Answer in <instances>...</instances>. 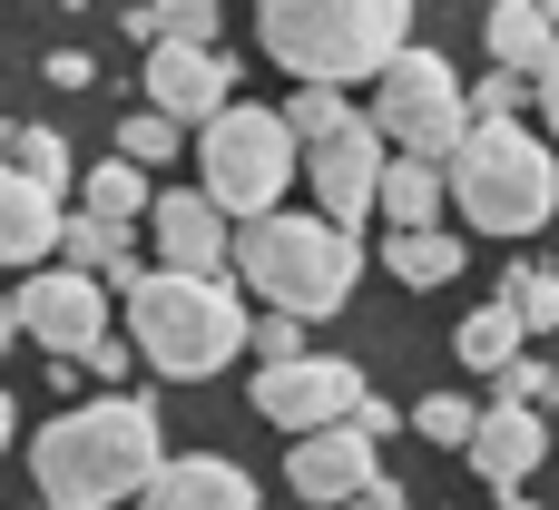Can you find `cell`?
<instances>
[{
  "label": "cell",
  "instance_id": "obj_1",
  "mask_svg": "<svg viewBox=\"0 0 559 510\" xmlns=\"http://www.w3.org/2000/svg\"><path fill=\"white\" fill-rule=\"evenodd\" d=\"M157 462H167V432H157V403L147 393H98V403L59 413L29 442V482H39V501H59V510L138 501Z\"/></svg>",
  "mask_w": 559,
  "mask_h": 510
},
{
  "label": "cell",
  "instance_id": "obj_2",
  "mask_svg": "<svg viewBox=\"0 0 559 510\" xmlns=\"http://www.w3.org/2000/svg\"><path fill=\"white\" fill-rule=\"evenodd\" d=\"M128 344L138 364H157L167 383H197L236 354H255V295L246 275H187V265H147L128 285Z\"/></svg>",
  "mask_w": 559,
  "mask_h": 510
},
{
  "label": "cell",
  "instance_id": "obj_3",
  "mask_svg": "<svg viewBox=\"0 0 559 510\" xmlns=\"http://www.w3.org/2000/svg\"><path fill=\"white\" fill-rule=\"evenodd\" d=\"M236 275L255 305H295V315H344L354 305V275H364V246L344 216H295V206H265V216H236Z\"/></svg>",
  "mask_w": 559,
  "mask_h": 510
},
{
  "label": "cell",
  "instance_id": "obj_4",
  "mask_svg": "<svg viewBox=\"0 0 559 510\" xmlns=\"http://www.w3.org/2000/svg\"><path fill=\"white\" fill-rule=\"evenodd\" d=\"M255 39L295 79H383L413 39V0H255Z\"/></svg>",
  "mask_w": 559,
  "mask_h": 510
},
{
  "label": "cell",
  "instance_id": "obj_5",
  "mask_svg": "<svg viewBox=\"0 0 559 510\" xmlns=\"http://www.w3.org/2000/svg\"><path fill=\"white\" fill-rule=\"evenodd\" d=\"M452 206L481 236H540L559 216V138H531L521 118H472L462 157H452Z\"/></svg>",
  "mask_w": 559,
  "mask_h": 510
},
{
  "label": "cell",
  "instance_id": "obj_6",
  "mask_svg": "<svg viewBox=\"0 0 559 510\" xmlns=\"http://www.w3.org/2000/svg\"><path fill=\"white\" fill-rule=\"evenodd\" d=\"M295 157H305V138H295L285 108H236V98H226V108L197 128V187H206L226 216H265V206H285Z\"/></svg>",
  "mask_w": 559,
  "mask_h": 510
},
{
  "label": "cell",
  "instance_id": "obj_7",
  "mask_svg": "<svg viewBox=\"0 0 559 510\" xmlns=\"http://www.w3.org/2000/svg\"><path fill=\"white\" fill-rule=\"evenodd\" d=\"M373 118L393 128V147H423V157H462L472 138V88L452 79L442 49H393V69L373 79Z\"/></svg>",
  "mask_w": 559,
  "mask_h": 510
},
{
  "label": "cell",
  "instance_id": "obj_8",
  "mask_svg": "<svg viewBox=\"0 0 559 510\" xmlns=\"http://www.w3.org/2000/svg\"><path fill=\"white\" fill-rule=\"evenodd\" d=\"M108 295H118V285H108L98 265H69V256H59V265H29V285H20L10 305H20V334H29L49 364H79V354L108 334Z\"/></svg>",
  "mask_w": 559,
  "mask_h": 510
},
{
  "label": "cell",
  "instance_id": "obj_9",
  "mask_svg": "<svg viewBox=\"0 0 559 510\" xmlns=\"http://www.w3.org/2000/svg\"><path fill=\"white\" fill-rule=\"evenodd\" d=\"M364 403V373L344 354H285V364H255V413L275 432H324V423H354Z\"/></svg>",
  "mask_w": 559,
  "mask_h": 510
},
{
  "label": "cell",
  "instance_id": "obj_10",
  "mask_svg": "<svg viewBox=\"0 0 559 510\" xmlns=\"http://www.w3.org/2000/svg\"><path fill=\"white\" fill-rule=\"evenodd\" d=\"M383 167H393V128H383V118H354V128H334L324 147H305L314 206H324V216H344V226L383 216Z\"/></svg>",
  "mask_w": 559,
  "mask_h": 510
},
{
  "label": "cell",
  "instance_id": "obj_11",
  "mask_svg": "<svg viewBox=\"0 0 559 510\" xmlns=\"http://www.w3.org/2000/svg\"><path fill=\"white\" fill-rule=\"evenodd\" d=\"M147 98L177 108L187 128H206V118L236 98V59H226V39H147Z\"/></svg>",
  "mask_w": 559,
  "mask_h": 510
},
{
  "label": "cell",
  "instance_id": "obj_12",
  "mask_svg": "<svg viewBox=\"0 0 559 510\" xmlns=\"http://www.w3.org/2000/svg\"><path fill=\"white\" fill-rule=\"evenodd\" d=\"M147 246H157V265H187V275H226L236 265V226H226V206L206 187L157 197L147 206Z\"/></svg>",
  "mask_w": 559,
  "mask_h": 510
},
{
  "label": "cell",
  "instance_id": "obj_13",
  "mask_svg": "<svg viewBox=\"0 0 559 510\" xmlns=\"http://www.w3.org/2000/svg\"><path fill=\"white\" fill-rule=\"evenodd\" d=\"M373 432L364 423H324V432H295V462H285V482H295V501H364L383 472H373Z\"/></svg>",
  "mask_w": 559,
  "mask_h": 510
},
{
  "label": "cell",
  "instance_id": "obj_14",
  "mask_svg": "<svg viewBox=\"0 0 559 510\" xmlns=\"http://www.w3.org/2000/svg\"><path fill=\"white\" fill-rule=\"evenodd\" d=\"M531 462H550V432H540V403L501 393V403L481 413V432H472V472H481V482H491L501 501H521Z\"/></svg>",
  "mask_w": 559,
  "mask_h": 510
},
{
  "label": "cell",
  "instance_id": "obj_15",
  "mask_svg": "<svg viewBox=\"0 0 559 510\" xmlns=\"http://www.w3.org/2000/svg\"><path fill=\"white\" fill-rule=\"evenodd\" d=\"M138 501L147 510H255V472L226 462V452H167Z\"/></svg>",
  "mask_w": 559,
  "mask_h": 510
},
{
  "label": "cell",
  "instance_id": "obj_16",
  "mask_svg": "<svg viewBox=\"0 0 559 510\" xmlns=\"http://www.w3.org/2000/svg\"><path fill=\"white\" fill-rule=\"evenodd\" d=\"M59 187H39L20 157H0V265H49L59 256Z\"/></svg>",
  "mask_w": 559,
  "mask_h": 510
},
{
  "label": "cell",
  "instance_id": "obj_17",
  "mask_svg": "<svg viewBox=\"0 0 559 510\" xmlns=\"http://www.w3.org/2000/svg\"><path fill=\"white\" fill-rule=\"evenodd\" d=\"M481 39H491V59H511V69H531V79L559 69V10L550 0H491Z\"/></svg>",
  "mask_w": 559,
  "mask_h": 510
},
{
  "label": "cell",
  "instance_id": "obj_18",
  "mask_svg": "<svg viewBox=\"0 0 559 510\" xmlns=\"http://www.w3.org/2000/svg\"><path fill=\"white\" fill-rule=\"evenodd\" d=\"M442 197H452V157L393 147V167H383V226H432Z\"/></svg>",
  "mask_w": 559,
  "mask_h": 510
},
{
  "label": "cell",
  "instance_id": "obj_19",
  "mask_svg": "<svg viewBox=\"0 0 559 510\" xmlns=\"http://www.w3.org/2000/svg\"><path fill=\"white\" fill-rule=\"evenodd\" d=\"M128 236H138V226H118V216L79 206V216L59 226V256H69V265H98V275H108V285L128 295V285H138V256H128Z\"/></svg>",
  "mask_w": 559,
  "mask_h": 510
},
{
  "label": "cell",
  "instance_id": "obj_20",
  "mask_svg": "<svg viewBox=\"0 0 559 510\" xmlns=\"http://www.w3.org/2000/svg\"><path fill=\"white\" fill-rule=\"evenodd\" d=\"M79 206H98V216H118V226H147V206H157V187H147V157H98L88 177H79Z\"/></svg>",
  "mask_w": 559,
  "mask_h": 510
},
{
  "label": "cell",
  "instance_id": "obj_21",
  "mask_svg": "<svg viewBox=\"0 0 559 510\" xmlns=\"http://www.w3.org/2000/svg\"><path fill=\"white\" fill-rule=\"evenodd\" d=\"M383 265H393L403 285H462V236H452L442 216H432V226H393Z\"/></svg>",
  "mask_w": 559,
  "mask_h": 510
},
{
  "label": "cell",
  "instance_id": "obj_22",
  "mask_svg": "<svg viewBox=\"0 0 559 510\" xmlns=\"http://www.w3.org/2000/svg\"><path fill=\"white\" fill-rule=\"evenodd\" d=\"M521 334H531V324H521L511 305H481V315H462V334H452V344H462V364H472V373H511V364H521Z\"/></svg>",
  "mask_w": 559,
  "mask_h": 510
},
{
  "label": "cell",
  "instance_id": "obj_23",
  "mask_svg": "<svg viewBox=\"0 0 559 510\" xmlns=\"http://www.w3.org/2000/svg\"><path fill=\"white\" fill-rule=\"evenodd\" d=\"M285 118H295V138H305V147H324L334 128H354V108H344V79H295Z\"/></svg>",
  "mask_w": 559,
  "mask_h": 510
},
{
  "label": "cell",
  "instance_id": "obj_24",
  "mask_svg": "<svg viewBox=\"0 0 559 510\" xmlns=\"http://www.w3.org/2000/svg\"><path fill=\"white\" fill-rule=\"evenodd\" d=\"M118 147H128V157H147V167H167V157L187 147V118L147 98V108H128V118H118Z\"/></svg>",
  "mask_w": 559,
  "mask_h": 510
},
{
  "label": "cell",
  "instance_id": "obj_25",
  "mask_svg": "<svg viewBox=\"0 0 559 510\" xmlns=\"http://www.w3.org/2000/svg\"><path fill=\"white\" fill-rule=\"evenodd\" d=\"M501 305H511L531 334H559V275L550 265H511V275H501Z\"/></svg>",
  "mask_w": 559,
  "mask_h": 510
},
{
  "label": "cell",
  "instance_id": "obj_26",
  "mask_svg": "<svg viewBox=\"0 0 559 510\" xmlns=\"http://www.w3.org/2000/svg\"><path fill=\"white\" fill-rule=\"evenodd\" d=\"M413 432H423V442H442V452H472L481 403H472V393H432V403H413Z\"/></svg>",
  "mask_w": 559,
  "mask_h": 510
},
{
  "label": "cell",
  "instance_id": "obj_27",
  "mask_svg": "<svg viewBox=\"0 0 559 510\" xmlns=\"http://www.w3.org/2000/svg\"><path fill=\"white\" fill-rule=\"evenodd\" d=\"M540 79L531 69H511V59H491L481 79H472V118H521V98H531Z\"/></svg>",
  "mask_w": 559,
  "mask_h": 510
},
{
  "label": "cell",
  "instance_id": "obj_28",
  "mask_svg": "<svg viewBox=\"0 0 559 510\" xmlns=\"http://www.w3.org/2000/svg\"><path fill=\"white\" fill-rule=\"evenodd\" d=\"M10 157H20L39 187H69V138H59V128H20V138H10Z\"/></svg>",
  "mask_w": 559,
  "mask_h": 510
},
{
  "label": "cell",
  "instance_id": "obj_29",
  "mask_svg": "<svg viewBox=\"0 0 559 510\" xmlns=\"http://www.w3.org/2000/svg\"><path fill=\"white\" fill-rule=\"evenodd\" d=\"M305 324H314V315H295V305H255V364L305 354Z\"/></svg>",
  "mask_w": 559,
  "mask_h": 510
},
{
  "label": "cell",
  "instance_id": "obj_30",
  "mask_svg": "<svg viewBox=\"0 0 559 510\" xmlns=\"http://www.w3.org/2000/svg\"><path fill=\"white\" fill-rule=\"evenodd\" d=\"M157 39H216V0H147Z\"/></svg>",
  "mask_w": 559,
  "mask_h": 510
},
{
  "label": "cell",
  "instance_id": "obj_31",
  "mask_svg": "<svg viewBox=\"0 0 559 510\" xmlns=\"http://www.w3.org/2000/svg\"><path fill=\"white\" fill-rule=\"evenodd\" d=\"M491 383H501V393H521V403H540V413H559V364H531V354H521V364H511V373H491Z\"/></svg>",
  "mask_w": 559,
  "mask_h": 510
},
{
  "label": "cell",
  "instance_id": "obj_32",
  "mask_svg": "<svg viewBox=\"0 0 559 510\" xmlns=\"http://www.w3.org/2000/svg\"><path fill=\"white\" fill-rule=\"evenodd\" d=\"M128 364H138V354H128L118 334H98V344L79 354V373H88V383H128Z\"/></svg>",
  "mask_w": 559,
  "mask_h": 510
},
{
  "label": "cell",
  "instance_id": "obj_33",
  "mask_svg": "<svg viewBox=\"0 0 559 510\" xmlns=\"http://www.w3.org/2000/svg\"><path fill=\"white\" fill-rule=\"evenodd\" d=\"M39 79H49V88H88V79H98V59H88V49H49V59H39Z\"/></svg>",
  "mask_w": 559,
  "mask_h": 510
},
{
  "label": "cell",
  "instance_id": "obj_34",
  "mask_svg": "<svg viewBox=\"0 0 559 510\" xmlns=\"http://www.w3.org/2000/svg\"><path fill=\"white\" fill-rule=\"evenodd\" d=\"M354 423H364V432H373V442H393V432H403V413H393V403H383V393H364V403H354Z\"/></svg>",
  "mask_w": 559,
  "mask_h": 510
},
{
  "label": "cell",
  "instance_id": "obj_35",
  "mask_svg": "<svg viewBox=\"0 0 559 510\" xmlns=\"http://www.w3.org/2000/svg\"><path fill=\"white\" fill-rule=\"evenodd\" d=\"M540 128H550V138H559V69H550V79H540Z\"/></svg>",
  "mask_w": 559,
  "mask_h": 510
},
{
  "label": "cell",
  "instance_id": "obj_36",
  "mask_svg": "<svg viewBox=\"0 0 559 510\" xmlns=\"http://www.w3.org/2000/svg\"><path fill=\"white\" fill-rule=\"evenodd\" d=\"M10 344H29V334H20V305H0V354H10Z\"/></svg>",
  "mask_w": 559,
  "mask_h": 510
},
{
  "label": "cell",
  "instance_id": "obj_37",
  "mask_svg": "<svg viewBox=\"0 0 559 510\" xmlns=\"http://www.w3.org/2000/svg\"><path fill=\"white\" fill-rule=\"evenodd\" d=\"M10 432H20V413H10V383H0V452H10Z\"/></svg>",
  "mask_w": 559,
  "mask_h": 510
},
{
  "label": "cell",
  "instance_id": "obj_38",
  "mask_svg": "<svg viewBox=\"0 0 559 510\" xmlns=\"http://www.w3.org/2000/svg\"><path fill=\"white\" fill-rule=\"evenodd\" d=\"M10 138H20V128H10V118H0V157H10Z\"/></svg>",
  "mask_w": 559,
  "mask_h": 510
},
{
  "label": "cell",
  "instance_id": "obj_39",
  "mask_svg": "<svg viewBox=\"0 0 559 510\" xmlns=\"http://www.w3.org/2000/svg\"><path fill=\"white\" fill-rule=\"evenodd\" d=\"M69 10H79V0H69Z\"/></svg>",
  "mask_w": 559,
  "mask_h": 510
},
{
  "label": "cell",
  "instance_id": "obj_40",
  "mask_svg": "<svg viewBox=\"0 0 559 510\" xmlns=\"http://www.w3.org/2000/svg\"><path fill=\"white\" fill-rule=\"evenodd\" d=\"M550 10H559V0H550Z\"/></svg>",
  "mask_w": 559,
  "mask_h": 510
}]
</instances>
